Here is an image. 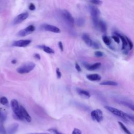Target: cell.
<instances>
[{
    "mask_svg": "<svg viewBox=\"0 0 134 134\" xmlns=\"http://www.w3.org/2000/svg\"><path fill=\"white\" fill-rule=\"evenodd\" d=\"M104 107L114 115L121 118L125 121H126L127 123L134 125V116L129 115L126 113H125L120 109L112 107V106L106 105L104 106Z\"/></svg>",
    "mask_w": 134,
    "mask_h": 134,
    "instance_id": "6da1fadb",
    "label": "cell"
},
{
    "mask_svg": "<svg viewBox=\"0 0 134 134\" xmlns=\"http://www.w3.org/2000/svg\"><path fill=\"white\" fill-rule=\"evenodd\" d=\"M90 11L91 15L93 25L96 28H98V22H99V17L101 14L100 10L94 6H91L90 7Z\"/></svg>",
    "mask_w": 134,
    "mask_h": 134,
    "instance_id": "7a4b0ae2",
    "label": "cell"
},
{
    "mask_svg": "<svg viewBox=\"0 0 134 134\" xmlns=\"http://www.w3.org/2000/svg\"><path fill=\"white\" fill-rule=\"evenodd\" d=\"M35 67V64L33 62H28L23 65L17 69V72L19 74H25L33 70Z\"/></svg>",
    "mask_w": 134,
    "mask_h": 134,
    "instance_id": "3957f363",
    "label": "cell"
},
{
    "mask_svg": "<svg viewBox=\"0 0 134 134\" xmlns=\"http://www.w3.org/2000/svg\"><path fill=\"white\" fill-rule=\"evenodd\" d=\"M11 105L15 115L16 116L18 119L23 120L24 119L22 115L21 108L20 106H19L18 101L15 99H13L11 102Z\"/></svg>",
    "mask_w": 134,
    "mask_h": 134,
    "instance_id": "277c9868",
    "label": "cell"
},
{
    "mask_svg": "<svg viewBox=\"0 0 134 134\" xmlns=\"http://www.w3.org/2000/svg\"><path fill=\"white\" fill-rule=\"evenodd\" d=\"M62 16L66 23L70 27H73L74 24V20L72 15L67 10H63L62 11Z\"/></svg>",
    "mask_w": 134,
    "mask_h": 134,
    "instance_id": "5b68a950",
    "label": "cell"
},
{
    "mask_svg": "<svg viewBox=\"0 0 134 134\" xmlns=\"http://www.w3.org/2000/svg\"><path fill=\"white\" fill-rule=\"evenodd\" d=\"M91 116L93 121H96L98 123H100L103 120V112L100 109L93 110L91 113Z\"/></svg>",
    "mask_w": 134,
    "mask_h": 134,
    "instance_id": "8992f818",
    "label": "cell"
},
{
    "mask_svg": "<svg viewBox=\"0 0 134 134\" xmlns=\"http://www.w3.org/2000/svg\"><path fill=\"white\" fill-rule=\"evenodd\" d=\"M35 30V27L33 25H29L26 28L21 30L17 33V36L20 37H25L27 36L31 33H33Z\"/></svg>",
    "mask_w": 134,
    "mask_h": 134,
    "instance_id": "52a82bcc",
    "label": "cell"
},
{
    "mask_svg": "<svg viewBox=\"0 0 134 134\" xmlns=\"http://www.w3.org/2000/svg\"><path fill=\"white\" fill-rule=\"evenodd\" d=\"M41 28L46 31H50V32H53L54 33H60V30L58 27L53 26L52 25L47 24H45L42 25L41 26Z\"/></svg>",
    "mask_w": 134,
    "mask_h": 134,
    "instance_id": "ba28073f",
    "label": "cell"
},
{
    "mask_svg": "<svg viewBox=\"0 0 134 134\" xmlns=\"http://www.w3.org/2000/svg\"><path fill=\"white\" fill-rule=\"evenodd\" d=\"M29 16V14L27 12L19 14L16 17L13 21V24L14 25H17L22 23L24 21H25Z\"/></svg>",
    "mask_w": 134,
    "mask_h": 134,
    "instance_id": "9c48e42d",
    "label": "cell"
},
{
    "mask_svg": "<svg viewBox=\"0 0 134 134\" xmlns=\"http://www.w3.org/2000/svg\"><path fill=\"white\" fill-rule=\"evenodd\" d=\"M31 40H28V39H22V40L14 41L12 46L16 47H25L28 46Z\"/></svg>",
    "mask_w": 134,
    "mask_h": 134,
    "instance_id": "30bf717a",
    "label": "cell"
},
{
    "mask_svg": "<svg viewBox=\"0 0 134 134\" xmlns=\"http://www.w3.org/2000/svg\"><path fill=\"white\" fill-rule=\"evenodd\" d=\"M114 34H115V35H117V36H119L120 37V39L122 41L121 50H123V51H125V50L126 49V48H127V46H128V42H127V39H126V36H123V35H122L117 32H114Z\"/></svg>",
    "mask_w": 134,
    "mask_h": 134,
    "instance_id": "8fae6325",
    "label": "cell"
},
{
    "mask_svg": "<svg viewBox=\"0 0 134 134\" xmlns=\"http://www.w3.org/2000/svg\"><path fill=\"white\" fill-rule=\"evenodd\" d=\"M83 65L85 67V68L87 70L89 71H94L100 68V67L101 66V63L96 62L95 64L91 65H90L88 64H86V63H84Z\"/></svg>",
    "mask_w": 134,
    "mask_h": 134,
    "instance_id": "7c38bea8",
    "label": "cell"
},
{
    "mask_svg": "<svg viewBox=\"0 0 134 134\" xmlns=\"http://www.w3.org/2000/svg\"><path fill=\"white\" fill-rule=\"evenodd\" d=\"M20 108H21L22 115L23 117V119H25L27 122L30 123L31 121V118L30 116L29 115V114H28V112H27L26 109L23 106H21Z\"/></svg>",
    "mask_w": 134,
    "mask_h": 134,
    "instance_id": "4fadbf2b",
    "label": "cell"
},
{
    "mask_svg": "<svg viewBox=\"0 0 134 134\" xmlns=\"http://www.w3.org/2000/svg\"><path fill=\"white\" fill-rule=\"evenodd\" d=\"M82 39L86 45L89 47H92L93 41L90 38L89 35H88L87 34H83L82 36Z\"/></svg>",
    "mask_w": 134,
    "mask_h": 134,
    "instance_id": "5bb4252c",
    "label": "cell"
},
{
    "mask_svg": "<svg viewBox=\"0 0 134 134\" xmlns=\"http://www.w3.org/2000/svg\"><path fill=\"white\" fill-rule=\"evenodd\" d=\"M86 78L91 81H99L101 80V76L98 74H91L86 76Z\"/></svg>",
    "mask_w": 134,
    "mask_h": 134,
    "instance_id": "9a60e30c",
    "label": "cell"
},
{
    "mask_svg": "<svg viewBox=\"0 0 134 134\" xmlns=\"http://www.w3.org/2000/svg\"><path fill=\"white\" fill-rule=\"evenodd\" d=\"M77 91L78 93L79 94L81 97H83L84 98H89L91 96L90 93L88 91H86L85 90H83L78 88L77 89Z\"/></svg>",
    "mask_w": 134,
    "mask_h": 134,
    "instance_id": "2e32d148",
    "label": "cell"
},
{
    "mask_svg": "<svg viewBox=\"0 0 134 134\" xmlns=\"http://www.w3.org/2000/svg\"><path fill=\"white\" fill-rule=\"evenodd\" d=\"M38 48H40L42 49L44 52L47 54H54V50L52 49L48 46H47L46 45H40V46H37Z\"/></svg>",
    "mask_w": 134,
    "mask_h": 134,
    "instance_id": "e0dca14e",
    "label": "cell"
},
{
    "mask_svg": "<svg viewBox=\"0 0 134 134\" xmlns=\"http://www.w3.org/2000/svg\"><path fill=\"white\" fill-rule=\"evenodd\" d=\"M98 28H99L102 33H105L107 31V25L103 21H100L98 22Z\"/></svg>",
    "mask_w": 134,
    "mask_h": 134,
    "instance_id": "ac0fdd59",
    "label": "cell"
},
{
    "mask_svg": "<svg viewBox=\"0 0 134 134\" xmlns=\"http://www.w3.org/2000/svg\"><path fill=\"white\" fill-rule=\"evenodd\" d=\"M102 40H103V41L106 46L108 47L111 46V45L112 44V40L111 38L106 36V35H103L102 36Z\"/></svg>",
    "mask_w": 134,
    "mask_h": 134,
    "instance_id": "d6986e66",
    "label": "cell"
},
{
    "mask_svg": "<svg viewBox=\"0 0 134 134\" xmlns=\"http://www.w3.org/2000/svg\"><path fill=\"white\" fill-rule=\"evenodd\" d=\"M101 85H107V86H117L118 83L115 81H106L101 82L100 83Z\"/></svg>",
    "mask_w": 134,
    "mask_h": 134,
    "instance_id": "ffe728a7",
    "label": "cell"
},
{
    "mask_svg": "<svg viewBox=\"0 0 134 134\" xmlns=\"http://www.w3.org/2000/svg\"><path fill=\"white\" fill-rule=\"evenodd\" d=\"M118 123H119L121 129L123 130V131H124V132L125 134H132V133L129 131L128 129L125 126V125L123 123H121V121H119V122H118Z\"/></svg>",
    "mask_w": 134,
    "mask_h": 134,
    "instance_id": "44dd1931",
    "label": "cell"
},
{
    "mask_svg": "<svg viewBox=\"0 0 134 134\" xmlns=\"http://www.w3.org/2000/svg\"><path fill=\"white\" fill-rule=\"evenodd\" d=\"M77 25L79 27H82L84 25L85 19L83 17H79L77 19L76 21Z\"/></svg>",
    "mask_w": 134,
    "mask_h": 134,
    "instance_id": "7402d4cb",
    "label": "cell"
},
{
    "mask_svg": "<svg viewBox=\"0 0 134 134\" xmlns=\"http://www.w3.org/2000/svg\"><path fill=\"white\" fill-rule=\"evenodd\" d=\"M120 103L125 106H127L128 107L131 108L132 110H133V111H134V104L129 103H128V102H126L125 101H121V102H120Z\"/></svg>",
    "mask_w": 134,
    "mask_h": 134,
    "instance_id": "603a6c76",
    "label": "cell"
},
{
    "mask_svg": "<svg viewBox=\"0 0 134 134\" xmlns=\"http://www.w3.org/2000/svg\"><path fill=\"white\" fill-rule=\"evenodd\" d=\"M0 103L3 105H6L9 103V101H8L7 98L5 97H2L0 98Z\"/></svg>",
    "mask_w": 134,
    "mask_h": 134,
    "instance_id": "cb8c5ba5",
    "label": "cell"
},
{
    "mask_svg": "<svg viewBox=\"0 0 134 134\" xmlns=\"http://www.w3.org/2000/svg\"><path fill=\"white\" fill-rule=\"evenodd\" d=\"M126 39H127V42H128V46H129V49L130 50H132L133 48V47H134L133 43L132 41L128 37L126 36Z\"/></svg>",
    "mask_w": 134,
    "mask_h": 134,
    "instance_id": "d4e9b609",
    "label": "cell"
},
{
    "mask_svg": "<svg viewBox=\"0 0 134 134\" xmlns=\"http://www.w3.org/2000/svg\"><path fill=\"white\" fill-rule=\"evenodd\" d=\"M112 38L114 40V41L117 43V44H120V38L117 35H113V36H112Z\"/></svg>",
    "mask_w": 134,
    "mask_h": 134,
    "instance_id": "484cf974",
    "label": "cell"
},
{
    "mask_svg": "<svg viewBox=\"0 0 134 134\" xmlns=\"http://www.w3.org/2000/svg\"><path fill=\"white\" fill-rule=\"evenodd\" d=\"M90 2L91 3L93 4L99 5L102 4V2H102V1H99V0H94V1H90Z\"/></svg>",
    "mask_w": 134,
    "mask_h": 134,
    "instance_id": "4316f807",
    "label": "cell"
},
{
    "mask_svg": "<svg viewBox=\"0 0 134 134\" xmlns=\"http://www.w3.org/2000/svg\"><path fill=\"white\" fill-rule=\"evenodd\" d=\"M94 55L96 57H102L104 56V53L100 51H96L95 53H94Z\"/></svg>",
    "mask_w": 134,
    "mask_h": 134,
    "instance_id": "83f0119b",
    "label": "cell"
},
{
    "mask_svg": "<svg viewBox=\"0 0 134 134\" xmlns=\"http://www.w3.org/2000/svg\"><path fill=\"white\" fill-rule=\"evenodd\" d=\"M48 131L50 132V133H53V134H62V133H61L60 132H59L58 131H57V129H54V128L49 129L48 130Z\"/></svg>",
    "mask_w": 134,
    "mask_h": 134,
    "instance_id": "f1b7e54d",
    "label": "cell"
},
{
    "mask_svg": "<svg viewBox=\"0 0 134 134\" xmlns=\"http://www.w3.org/2000/svg\"><path fill=\"white\" fill-rule=\"evenodd\" d=\"M72 134H82V132L79 129L75 128L72 133Z\"/></svg>",
    "mask_w": 134,
    "mask_h": 134,
    "instance_id": "f546056e",
    "label": "cell"
},
{
    "mask_svg": "<svg viewBox=\"0 0 134 134\" xmlns=\"http://www.w3.org/2000/svg\"><path fill=\"white\" fill-rule=\"evenodd\" d=\"M92 47L94 49H97L100 48V45L98 44V43L96 41H93V45H92Z\"/></svg>",
    "mask_w": 134,
    "mask_h": 134,
    "instance_id": "4dcf8cb0",
    "label": "cell"
},
{
    "mask_svg": "<svg viewBox=\"0 0 134 134\" xmlns=\"http://www.w3.org/2000/svg\"><path fill=\"white\" fill-rule=\"evenodd\" d=\"M56 74H57V77L58 79H60L62 76V74L60 72V71L59 68H57L56 69Z\"/></svg>",
    "mask_w": 134,
    "mask_h": 134,
    "instance_id": "1f68e13d",
    "label": "cell"
},
{
    "mask_svg": "<svg viewBox=\"0 0 134 134\" xmlns=\"http://www.w3.org/2000/svg\"><path fill=\"white\" fill-rule=\"evenodd\" d=\"M29 9L30 11H34L36 9V7L33 3H30L29 5Z\"/></svg>",
    "mask_w": 134,
    "mask_h": 134,
    "instance_id": "d6a6232c",
    "label": "cell"
},
{
    "mask_svg": "<svg viewBox=\"0 0 134 134\" xmlns=\"http://www.w3.org/2000/svg\"><path fill=\"white\" fill-rule=\"evenodd\" d=\"M75 67H76V69L78 72H81V71L82 69L81 68L80 66H79V65L78 64V63H76V65H75Z\"/></svg>",
    "mask_w": 134,
    "mask_h": 134,
    "instance_id": "836d02e7",
    "label": "cell"
},
{
    "mask_svg": "<svg viewBox=\"0 0 134 134\" xmlns=\"http://www.w3.org/2000/svg\"><path fill=\"white\" fill-rule=\"evenodd\" d=\"M58 46H59V49H60V50L63 52V50H64V46H63L62 42L61 41L59 42Z\"/></svg>",
    "mask_w": 134,
    "mask_h": 134,
    "instance_id": "e575fe53",
    "label": "cell"
},
{
    "mask_svg": "<svg viewBox=\"0 0 134 134\" xmlns=\"http://www.w3.org/2000/svg\"><path fill=\"white\" fill-rule=\"evenodd\" d=\"M34 57L35 58H36L37 60H40L41 59V57L40 56V54H35L34 55Z\"/></svg>",
    "mask_w": 134,
    "mask_h": 134,
    "instance_id": "d590c367",
    "label": "cell"
},
{
    "mask_svg": "<svg viewBox=\"0 0 134 134\" xmlns=\"http://www.w3.org/2000/svg\"><path fill=\"white\" fill-rule=\"evenodd\" d=\"M27 134H50L49 133H28Z\"/></svg>",
    "mask_w": 134,
    "mask_h": 134,
    "instance_id": "8d00e7d4",
    "label": "cell"
},
{
    "mask_svg": "<svg viewBox=\"0 0 134 134\" xmlns=\"http://www.w3.org/2000/svg\"><path fill=\"white\" fill-rule=\"evenodd\" d=\"M12 63L13 64H15L16 63V60L13 59L12 61Z\"/></svg>",
    "mask_w": 134,
    "mask_h": 134,
    "instance_id": "74e56055",
    "label": "cell"
},
{
    "mask_svg": "<svg viewBox=\"0 0 134 134\" xmlns=\"http://www.w3.org/2000/svg\"><path fill=\"white\" fill-rule=\"evenodd\" d=\"M0 111H1V109H0ZM0 114H1V113H0Z\"/></svg>",
    "mask_w": 134,
    "mask_h": 134,
    "instance_id": "f35d334b",
    "label": "cell"
}]
</instances>
